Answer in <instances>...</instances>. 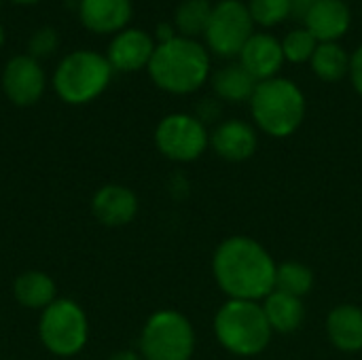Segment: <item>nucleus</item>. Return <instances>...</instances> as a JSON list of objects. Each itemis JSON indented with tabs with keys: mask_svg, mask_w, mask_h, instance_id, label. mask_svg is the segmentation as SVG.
<instances>
[{
	"mask_svg": "<svg viewBox=\"0 0 362 360\" xmlns=\"http://www.w3.org/2000/svg\"><path fill=\"white\" fill-rule=\"evenodd\" d=\"M263 312L267 316V323L272 327L274 333H295L297 329H301L303 320H305V306L303 299L293 297L288 293L282 291H272L263 301Z\"/></svg>",
	"mask_w": 362,
	"mask_h": 360,
	"instance_id": "a211bd4d",
	"label": "nucleus"
},
{
	"mask_svg": "<svg viewBox=\"0 0 362 360\" xmlns=\"http://www.w3.org/2000/svg\"><path fill=\"white\" fill-rule=\"evenodd\" d=\"M305 30L318 42H337L352 23V11L344 0H318L303 19Z\"/></svg>",
	"mask_w": 362,
	"mask_h": 360,
	"instance_id": "2eb2a0df",
	"label": "nucleus"
},
{
	"mask_svg": "<svg viewBox=\"0 0 362 360\" xmlns=\"http://www.w3.org/2000/svg\"><path fill=\"white\" fill-rule=\"evenodd\" d=\"M47 87V76L38 59L28 53L15 55L2 70V89L17 106H32L40 100Z\"/></svg>",
	"mask_w": 362,
	"mask_h": 360,
	"instance_id": "9d476101",
	"label": "nucleus"
},
{
	"mask_svg": "<svg viewBox=\"0 0 362 360\" xmlns=\"http://www.w3.org/2000/svg\"><path fill=\"white\" fill-rule=\"evenodd\" d=\"M40 339L53 354H76L87 342V318L83 310L68 299L53 301L42 312Z\"/></svg>",
	"mask_w": 362,
	"mask_h": 360,
	"instance_id": "1a4fd4ad",
	"label": "nucleus"
},
{
	"mask_svg": "<svg viewBox=\"0 0 362 360\" xmlns=\"http://www.w3.org/2000/svg\"><path fill=\"white\" fill-rule=\"evenodd\" d=\"M140 352L146 360H191L195 352V329L185 314L159 310L142 329Z\"/></svg>",
	"mask_w": 362,
	"mask_h": 360,
	"instance_id": "423d86ee",
	"label": "nucleus"
},
{
	"mask_svg": "<svg viewBox=\"0 0 362 360\" xmlns=\"http://www.w3.org/2000/svg\"><path fill=\"white\" fill-rule=\"evenodd\" d=\"M155 38L138 28H125L108 45L106 59L110 62L112 70L119 72H136L148 68V62L155 53Z\"/></svg>",
	"mask_w": 362,
	"mask_h": 360,
	"instance_id": "9b49d317",
	"label": "nucleus"
},
{
	"mask_svg": "<svg viewBox=\"0 0 362 360\" xmlns=\"http://www.w3.org/2000/svg\"><path fill=\"white\" fill-rule=\"evenodd\" d=\"M214 335L229 354L250 359L267 350L274 331L261 301L227 299L214 316Z\"/></svg>",
	"mask_w": 362,
	"mask_h": 360,
	"instance_id": "20e7f679",
	"label": "nucleus"
},
{
	"mask_svg": "<svg viewBox=\"0 0 362 360\" xmlns=\"http://www.w3.org/2000/svg\"><path fill=\"white\" fill-rule=\"evenodd\" d=\"M78 19L93 34H119L134 15L132 0H81Z\"/></svg>",
	"mask_w": 362,
	"mask_h": 360,
	"instance_id": "4468645a",
	"label": "nucleus"
},
{
	"mask_svg": "<svg viewBox=\"0 0 362 360\" xmlns=\"http://www.w3.org/2000/svg\"><path fill=\"white\" fill-rule=\"evenodd\" d=\"M155 144L168 159L189 163L206 153L210 146V134L199 117L174 112L159 121L155 129Z\"/></svg>",
	"mask_w": 362,
	"mask_h": 360,
	"instance_id": "6e6552de",
	"label": "nucleus"
},
{
	"mask_svg": "<svg viewBox=\"0 0 362 360\" xmlns=\"http://www.w3.org/2000/svg\"><path fill=\"white\" fill-rule=\"evenodd\" d=\"M329 342L348 354L362 350V308L354 303H339L327 316Z\"/></svg>",
	"mask_w": 362,
	"mask_h": 360,
	"instance_id": "dca6fc26",
	"label": "nucleus"
},
{
	"mask_svg": "<svg viewBox=\"0 0 362 360\" xmlns=\"http://www.w3.org/2000/svg\"><path fill=\"white\" fill-rule=\"evenodd\" d=\"M318 0H291V6H293V13L291 17H299V19H305L308 11L316 4Z\"/></svg>",
	"mask_w": 362,
	"mask_h": 360,
	"instance_id": "c85d7f7f",
	"label": "nucleus"
},
{
	"mask_svg": "<svg viewBox=\"0 0 362 360\" xmlns=\"http://www.w3.org/2000/svg\"><path fill=\"white\" fill-rule=\"evenodd\" d=\"M91 208L100 223L108 227H121V225H127L136 216L138 197L127 187L108 185L95 193Z\"/></svg>",
	"mask_w": 362,
	"mask_h": 360,
	"instance_id": "f3484780",
	"label": "nucleus"
},
{
	"mask_svg": "<svg viewBox=\"0 0 362 360\" xmlns=\"http://www.w3.org/2000/svg\"><path fill=\"white\" fill-rule=\"evenodd\" d=\"M112 66L98 51H72L53 72V89L66 104H87L104 93L112 79Z\"/></svg>",
	"mask_w": 362,
	"mask_h": 360,
	"instance_id": "39448f33",
	"label": "nucleus"
},
{
	"mask_svg": "<svg viewBox=\"0 0 362 360\" xmlns=\"http://www.w3.org/2000/svg\"><path fill=\"white\" fill-rule=\"evenodd\" d=\"M57 45H59V36H57L55 28L42 25V28H38V30L30 36V40H28V55L34 57V59L49 57V55L55 53Z\"/></svg>",
	"mask_w": 362,
	"mask_h": 360,
	"instance_id": "a878e982",
	"label": "nucleus"
},
{
	"mask_svg": "<svg viewBox=\"0 0 362 360\" xmlns=\"http://www.w3.org/2000/svg\"><path fill=\"white\" fill-rule=\"evenodd\" d=\"M108 360H140V356L136 352H129V350H123V352H117L112 354Z\"/></svg>",
	"mask_w": 362,
	"mask_h": 360,
	"instance_id": "c756f323",
	"label": "nucleus"
},
{
	"mask_svg": "<svg viewBox=\"0 0 362 360\" xmlns=\"http://www.w3.org/2000/svg\"><path fill=\"white\" fill-rule=\"evenodd\" d=\"M248 11L255 23L263 28H272L288 19L293 13V6H291V0H250Z\"/></svg>",
	"mask_w": 362,
	"mask_h": 360,
	"instance_id": "393cba45",
	"label": "nucleus"
},
{
	"mask_svg": "<svg viewBox=\"0 0 362 360\" xmlns=\"http://www.w3.org/2000/svg\"><path fill=\"white\" fill-rule=\"evenodd\" d=\"M0 6H2V0H0Z\"/></svg>",
	"mask_w": 362,
	"mask_h": 360,
	"instance_id": "473e14b6",
	"label": "nucleus"
},
{
	"mask_svg": "<svg viewBox=\"0 0 362 360\" xmlns=\"http://www.w3.org/2000/svg\"><path fill=\"white\" fill-rule=\"evenodd\" d=\"M305 95L291 79L274 76L257 83L250 98V115L263 134L272 138H286L295 134L305 119Z\"/></svg>",
	"mask_w": 362,
	"mask_h": 360,
	"instance_id": "7ed1b4c3",
	"label": "nucleus"
},
{
	"mask_svg": "<svg viewBox=\"0 0 362 360\" xmlns=\"http://www.w3.org/2000/svg\"><path fill=\"white\" fill-rule=\"evenodd\" d=\"M278 263L250 236L225 238L212 255V276L227 299L263 301L276 289Z\"/></svg>",
	"mask_w": 362,
	"mask_h": 360,
	"instance_id": "f257e3e1",
	"label": "nucleus"
},
{
	"mask_svg": "<svg viewBox=\"0 0 362 360\" xmlns=\"http://www.w3.org/2000/svg\"><path fill=\"white\" fill-rule=\"evenodd\" d=\"M153 83L174 95H187L210 79V53L195 38L176 36L155 47L148 62Z\"/></svg>",
	"mask_w": 362,
	"mask_h": 360,
	"instance_id": "f03ea898",
	"label": "nucleus"
},
{
	"mask_svg": "<svg viewBox=\"0 0 362 360\" xmlns=\"http://www.w3.org/2000/svg\"><path fill=\"white\" fill-rule=\"evenodd\" d=\"M318 47V40L305 30V28H297L291 30L284 38H282V53L286 62L293 64H305L312 59L314 51Z\"/></svg>",
	"mask_w": 362,
	"mask_h": 360,
	"instance_id": "b1692460",
	"label": "nucleus"
},
{
	"mask_svg": "<svg viewBox=\"0 0 362 360\" xmlns=\"http://www.w3.org/2000/svg\"><path fill=\"white\" fill-rule=\"evenodd\" d=\"M310 64L314 74L325 83H337L350 74V53L339 42H318Z\"/></svg>",
	"mask_w": 362,
	"mask_h": 360,
	"instance_id": "aec40b11",
	"label": "nucleus"
},
{
	"mask_svg": "<svg viewBox=\"0 0 362 360\" xmlns=\"http://www.w3.org/2000/svg\"><path fill=\"white\" fill-rule=\"evenodd\" d=\"M255 34V21L248 4L240 0H221L212 6L204 38L206 49L221 57H235Z\"/></svg>",
	"mask_w": 362,
	"mask_h": 360,
	"instance_id": "0eeeda50",
	"label": "nucleus"
},
{
	"mask_svg": "<svg viewBox=\"0 0 362 360\" xmlns=\"http://www.w3.org/2000/svg\"><path fill=\"white\" fill-rule=\"evenodd\" d=\"M212 15L210 0H182L174 11V28L178 36L195 38L206 32Z\"/></svg>",
	"mask_w": 362,
	"mask_h": 360,
	"instance_id": "4be33fe9",
	"label": "nucleus"
},
{
	"mask_svg": "<svg viewBox=\"0 0 362 360\" xmlns=\"http://www.w3.org/2000/svg\"><path fill=\"white\" fill-rule=\"evenodd\" d=\"M15 297L25 308H49L55 297V284L42 272H25L15 280Z\"/></svg>",
	"mask_w": 362,
	"mask_h": 360,
	"instance_id": "412c9836",
	"label": "nucleus"
},
{
	"mask_svg": "<svg viewBox=\"0 0 362 360\" xmlns=\"http://www.w3.org/2000/svg\"><path fill=\"white\" fill-rule=\"evenodd\" d=\"M11 2H15L19 6H30V4H38L40 0H11Z\"/></svg>",
	"mask_w": 362,
	"mask_h": 360,
	"instance_id": "7c9ffc66",
	"label": "nucleus"
},
{
	"mask_svg": "<svg viewBox=\"0 0 362 360\" xmlns=\"http://www.w3.org/2000/svg\"><path fill=\"white\" fill-rule=\"evenodd\" d=\"M4 40H6V34H4V28H2V23H0V49H2Z\"/></svg>",
	"mask_w": 362,
	"mask_h": 360,
	"instance_id": "2f4dec72",
	"label": "nucleus"
},
{
	"mask_svg": "<svg viewBox=\"0 0 362 360\" xmlns=\"http://www.w3.org/2000/svg\"><path fill=\"white\" fill-rule=\"evenodd\" d=\"M210 146L225 161H231V163L246 161L257 153V146H259L257 127L242 119L223 121L210 134Z\"/></svg>",
	"mask_w": 362,
	"mask_h": 360,
	"instance_id": "f8f14e48",
	"label": "nucleus"
},
{
	"mask_svg": "<svg viewBox=\"0 0 362 360\" xmlns=\"http://www.w3.org/2000/svg\"><path fill=\"white\" fill-rule=\"evenodd\" d=\"M350 81L354 91L362 98V45L350 55Z\"/></svg>",
	"mask_w": 362,
	"mask_h": 360,
	"instance_id": "bb28decb",
	"label": "nucleus"
},
{
	"mask_svg": "<svg viewBox=\"0 0 362 360\" xmlns=\"http://www.w3.org/2000/svg\"><path fill=\"white\" fill-rule=\"evenodd\" d=\"M314 289V272L301 261H284L276 272V291L303 299Z\"/></svg>",
	"mask_w": 362,
	"mask_h": 360,
	"instance_id": "5701e85b",
	"label": "nucleus"
},
{
	"mask_svg": "<svg viewBox=\"0 0 362 360\" xmlns=\"http://www.w3.org/2000/svg\"><path fill=\"white\" fill-rule=\"evenodd\" d=\"M212 89L221 100L242 104L250 102L257 89V81L242 68V64H229L212 74Z\"/></svg>",
	"mask_w": 362,
	"mask_h": 360,
	"instance_id": "6ab92c4d",
	"label": "nucleus"
},
{
	"mask_svg": "<svg viewBox=\"0 0 362 360\" xmlns=\"http://www.w3.org/2000/svg\"><path fill=\"white\" fill-rule=\"evenodd\" d=\"M176 36H178V34H176L174 23H159L157 30H155V42H157V45L168 42V40H172V38H176Z\"/></svg>",
	"mask_w": 362,
	"mask_h": 360,
	"instance_id": "cd10ccee",
	"label": "nucleus"
},
{
	"mask_svg": "<svg viewBox=\"0 0 362 360\" xmlns=\"http://www.w3.org/2000/svg\"><path fill=\"white\" fill-rule=\"evenodd\" d=\"M238 57L242 68L257 83L278 76L286 62L282 53V40L272 34H252Z\"/></svg>",
	"mask_w": 362,
	"mask_h": 360,
	"instance_id": "ddd939ff",
	"label": "nucleus"
}]
</instances>
